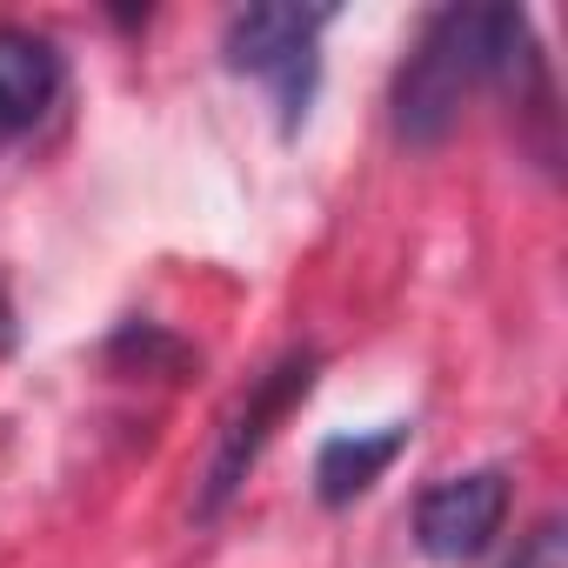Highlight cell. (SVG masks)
Segmentation results:
<instances>
[{"instance_id":"obj_1","label":"cell","mask_w":568,"mask_h":568,"mask_svg":"<svg viewBox=\"0 0 568 568\" xmlns=\"http://www.w3.org/2000/svg\"><path fill=\"white\" fill-rule=\"evenodd\" d=\"M501 81L521 94H541V54L528 41V21L515 8H448L428 21V34L415 41V54L395 74V134L415 148H435L468 88Z\"/></svg>"},{"instance_id":"obj_2","label":"cell","mask_w":568,"mask_h":568,"mask_svg":"<svg viewBox=\"0 0 568 568\" xmlns=\"http://www.w3.org/2000/svg\"><path fill=\"white\" fill-rule=\"evenodd\" d=\"M335 21V8H241L227 21V68L261 74L281 101V121L302 128L315 94V34Z\"/></svg>"},{"instance_id":"obj_3","label":"cell","mask_w":568,"mask_h":568,"mask_svg":"<svg viewBox=\"0 0 568 568\" xmlns=\"http://www.w3.org/2000/svg\"><path fill=\"white\" fill-rule=\"evenodd\" d=\"M308 382H315V355H288V362H274V368L241 395V408L221 422V442H214V462H207V488H201V515H221V501L247 481V468H254V455L267 448L274 422L308 395Z\"/></svg>"},{"instance_id":"obj_4","label":"cell","mask_w":568,"mask_h":568,"mask_svg":"<svg viewBox=\"0 0 568 568\" xmlns=\"http://www.w3.org/2000/svg\"><path fill=\"white\" fill-rule=\"evenodd\" d=\"M508 521V475L501 468H475V475H448L422 495L415 508V541L435 561H475L495 548Z\"/></svg>"},{"instance_id":"obj_5","label":"cell","mask_w":568,"mask_h":568,"mask_svg":"<svg viewBox=\"0 0 568 568\" xmlns=\"http://www.w3.org/2000/svg\"><path fill=\"white\" fill-rule=\"evenodd\" d=\"M61 94V54L54 41L28 28H0V134H28Z\"/></svg>"},{"instance_id":"obj_6","label":"cell","mask_w":568,"mask_h":568,"mask_svg":"<svg viewBox=\"0 0 568 568\" xmlns=\"http://www.w3.org/2000/svg\"><path fill=\"white\" fill-rule=\"evenodd\" d=\"M408 448V428H382V435H335L322 455H315V488H322V501L328 508H348L355 495H368L382 475H388V462Z\"/></svg>"}]
</instances>
